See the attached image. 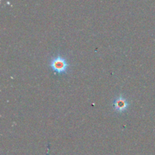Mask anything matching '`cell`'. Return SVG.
Segmentation results:
<instances>
[{"label": "cell", "instance_id": "6da1fadb", "mask_svg": "<svg viewBox=\"0 0 155 155\" xmlns=\"http://www.w3.org/2000/svg\"><path fill=\"white\" fill-rule=\"evenodd\" d=\"M49 67L55 75H66L71 71V63L68 58L60 52L52 56L49 61Z\"/></svg>", "mask_w": 155, "mask_h": 155}, {"label": "cell", "instance_id": "7a4b0ae2", "mask_svg": "<svg viewBox=\"0 0 155 155\" xmlns=\"http://www.w3.org/2000/svg\"><path fill=\"white\" fill-rule=\"evenodd\" d=\"M130 107V101L127 97L123 94H120L115 97L112 102L114 111L117 114H125L127 113Z\"/></svg>", "mask_w": 155, "mask_h": 155}]
</instances>
